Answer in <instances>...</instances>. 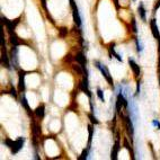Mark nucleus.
I'll return each instance as SVG.
<instances>
[{"label":"nucleus","mask_w":160,"mask_h":160,"mask_svg":"<svg viewBox=\"0 0 160 160\" xmlns=\"http://www.w3.org/2000/svg\"><path fill=\"white\" fill-rule=\"evenodd\" d=\"M152 125H153V126H157V127H158V130H160V122L158 121V120H153Z\"/></svg>","instance_id":"9b49d317"},{"label":"nucleus","mask_w":160,"mask_h":160,"mask_svg":"<svg viewBox=\"0 0 160 160\" xmlns=\"http://www.w3.org/2000/svg\"><path fill=\"white\" fill-rule=\"evenodd\" d=\"M151 28H152L153 35L157 37V35H158V26H157V24H156V21H154V19L151 21Z\"/></svg>","instance_id":"423d86ee"},{"label":"nucleus","mask_w":160,"mask_h":160,"mask_svg":"<svg viewBox=\"0 0 160 160\" xmlns=\"http://www.w3.org/2000/svg\"><path fill=\"white\" fill-rule=\"evenodd\" d=\"M132 25H133V29H134V32L137 33L138 29H137V25H135V21H134V19H133V22H132Z\"/></svg>","instance_id":"2eb2a0df"},{"label":"nucleus","mask_w":160,"mask_h":160,"mask_svg":"<svg viewBox=\"0 0 160 160\" xmlns=\"http://www.w3.org/2000/svg\"><path fill=\"white\" fill-rule=\"evenodd\" d=\"M143 44H142V42H141V40L140 38H137V50H138V52L139 53H141V52L143 51Z\"/></svg>","instance_id":"6e6552de"},{"label":"nucleus","mask_w":160,"mask_h":160,"mask_svg":"<svg viewBox=\"0 0 160 160\" xmlns=\"http://www.w3.org/2000/svg\"><path fill=\"white\" fill-rule=\"evenodd\" d=\"M24 141L25 139L24 138H18L16 141H10V140H6L5 143L7 144L10 149H11V152L13 153H17L21 149L23 148V144H24Z\"/></svg>","instance_id":"f257e3e1"},{"label":"nucleus","mask_w":160,"mask_h":160,"mask_svg":"<svg viewBox=\"0 0 160 160\" xmlns=\"http://www.w3.org/2000/svg\"><path fill=\"white\" fill-rule=\"evenodd\" d=\"M35 113H36L37 116L43 117L44 116V106H41V107H38V108L35 110Z\"/></svg>","instance_id":"9d476101"},{"label":"nucleus","mask_w":160,"mask_h":160,"mask_svg":"<svg viewBox=\"0 0 160 160\" xmlns=\"http://www.w3.org/2000/svg\"><path fill=\"white\" fill-rule=\"evenodd\" d=\"M117 150H118V142H116V143H115V150H114V154H113V156H114V157H113V158H114V159H115V158H116Z\"/></svg>","instance_id":"ddd939ff"},{"label":"nucleus","mask_w":160,"mask_h":160,"mask_svg":"<svg viewBox=\"0 0 160 160\" xmlns=\"http://www.w3.org/2000/svg\"><path fill=\"white\" fill-rule=\"evenodd\" d=\"M109 52H110V54H113V55H114V58H116L117 60L120 61V62H122V61H123L122 57H121V55H120L118 53H116V52H115V47H114V45L109 47Z\"/></svg>","instance_id":"20e7f679"},{"label":"nucleus","mask_w":160,"mask_h":160,"mask_svg":"<svg viewBox=\"0 0 160 160\" xmlns=\"http://www.w3.org/2000/svg\"><path fill=\"white\" fill-rule=\"evenodd\" d=\"M76 60L79 62L81 66H85V64H86V59H85V57H84L82 54H78V55L76 57Z\"/></svg>","instance_id":"0eeeda50"},{"label":"nucleus","mask_w":160,"mask_h":160,"mask_svg":"<svg viewBox=\"0 0 160 160\" xmlns=\"http://www.w3.org/2000/svg\"><path fill=\"white\" fill-rule=\"evenodd\" d=\"M23 105L26 107V108H28V104H27V99H26V97H25V95H23Z\"/></svg>","instance_id":"f8f14e48"},{"label":"nucleus","mask_w":160,"mask_h":160,"mask_svg":"<svg viewBox=\"0 0 160 160\" xmlns=\"http://www.w3.org/2000/svg\"><path fill=\"white\" fill-rule=\"evenodd\" d=\"M96 94H97V97H98L103 103L105 102V96H104V93H103V90L101 88H97V93H96Z\"/></svg>","instance_id":"1a4fd4ad"},{"label":"nucleus","mask_w":160,"mask_h":160,"mask_svg":"<svg viewBox=\"0 0 160 160\" xmlns=\"http://www.w3.org/2000/svg\"><path fill=\"white\" fill-rule=\"evenodd\" d=\"M139 13H140V16H141L142 21L146 22V9L143 7V4H140V5H139Z\"/></svg>","instance_id":"39448f33"},{"label":"nucleus","mask_w":160,"mask_h":160,"mask_svg":"<svg viewBox=\"0 0 160 160\" xmlns=\"http://www.w3.org/2000/svg\"><path fill=\"white\" fill-rule=\"evenodd\" d=\"M129 63H130V66H131L132 70H133V72H134V74L138 77V76H140V68H139V66L135 63V61L133 60V59H129Z\"/></svg>","instance_id":"7ed1b4c3"},{"label":"nucleus","mask_w":160,"mask_h":160,"mask_svg":"<svg viewBox=\"0 0 160 160\" xmlns=\"http://www.w3.org/2000/svg\"><path fill=\"white\" fill-rule=\"evenodd\" d=\"M134 1H135V0H134Z\"/></svg>","instance_id":"dca6fc26"},{"label":"nucleus","mask_w":160,"mask_h":160,"mask_svg":"<svg viewBox=\"0 0 160 160\" xmlns=\"http://www.w3.org/2000/svg\"><path fill=\"white\" fill-rule=\"evenodd\" d=\"M95 64H96V67H97V69H99V71L102 72L103 76L105 77V79L108 81L109 85H113V79H112V78H110V76H109L108 69L104 66V64H102L101 62H98V61H95Z\"/></svg>","instance_id":"f03ea898"},{"label":"nucleus","mask_w":160,"mask_h":160,"mask_svg":"<svg viewBox=\"0 0 160 160\" xmlns=\"http://www.w3.org/2000/svg\"><path fill=\"white\" fill-rule=\"evenodd\" d=\"M140 89H141V84L138 82V87H137V93H135V97L140 95Z\"/></svg>","instance_id":"4468645a"}]
</instances>
